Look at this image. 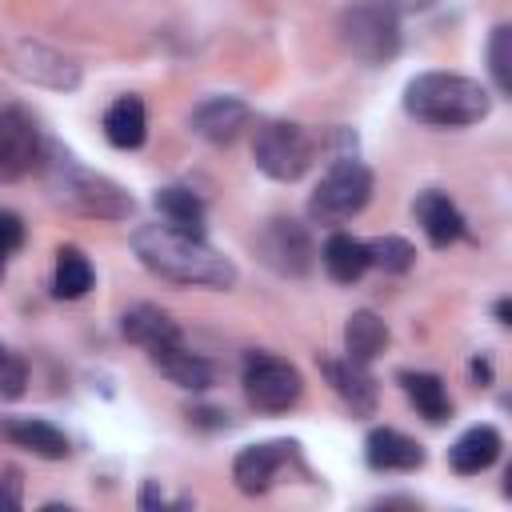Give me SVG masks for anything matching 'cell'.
<instances>
[{"mask_svg": "<svg viewBox=\"0 0 512 512\" xmlns=\"http://www.w3.org/2000/svg\"><path fill=\"white\" fill-rule=\"evenodd\" d=\"M240 384H244L248 404L260 412H288L304 392V376L296 372V364H288L272 352H248Z\"/></svg>", "mask_w": 512, "mask_h": 512, "instance_id": "52a82bcc", "label": "cell"}, {"mask_svg": "<svg viewBox=\"0 0 512 512\" xmlns=\"http://www.w3.org/2000/svg\"><path fill=\"white\" fill-rule=\"evenodd\" d=\"M0 436L12 440L16 448H28L40 460H64L72 452L68 448V436L56 424L40 420V416H4L0 420Z\"/></svg>", "mask_w": 512, "mask_h": 512, "instance_id": "7c38bea8", "label": "cell"}, {"mask_svg": "<svg viewBox=\"0 0 512 512\" xmlns=\"http://www.w3.org/2000/svg\"><path fill=\"white\" fill-rule=\"evenodd\" d=\"M412 212H416L424 236L432 240V248H448V244H456V240L464 236V216H460V208H456L444 192H436V188L420 192L416 204H412Z\"/></svg>", "mask_w": 512, "mask_h": 512, "instance_id": "2e32d148", "label": "cell"}, {"mask_svg": "<svg viewBox=\"0 0 512 512\" xmlns=\"http://www.w3.org/2000/svg\"><path fill=\"white\" fill-rule=\"evenodd\" d=\"M320 372L328 376V384L336 388V396L352 408V412H360V416H368L372 408H376V380L368 376V364H356V360H332V356H324L320 360Z\"/></svg>", "mask_w": 512, "mask_h": 512, "instance_id": "9a60e30c", "label": "cell"}, {"mask_svg": "<svg viewBox=\"0 0 512 512\" xmlns=\"http://www.w3.org/2000/svg\"><path fill=\"white\" fill-rule=\"evenodd\" d=\"M392 12H420V8H428L432 0H384Z\"/></svg>", "mask_w": 512, "mask_h": 512, "instance_id": "f546056e", "label": "cell"}, {"mask_svg": "<svg viewBox=\"0 0 512 512\" xmlns=\"http://www.w3.org/2000/svg\"><path fill=\"white\" fill-rule=\"evenodd\" d=\"M472 376H476V380H484V384H488V376H492V372H488V364H484V360H476V364H472Z\"/></svg>", "mask_w": 512, "mask_h": 512, "instance_id": "4dcf8cb0", "label": "cell"}, {"mask_svg": "<svg viewBox=\"0 0 512 512\" xmlns=\"http://www.w3.org/2000/svg\"><path fill=\"white\" fill-rule=\"evenodd\" d=\"M120 332L140 344V348H156V344H168V340H180V328L168 312H160L156 304H132L124 316H120Z\"/></svg>", "mask_w": 512, "mask_h": 512, "instance_id": "d6986e66", "label": "cell"}, {"mask_svg": "<svg viewBox=\"0 0 512 512\" xmlns=\"http://www.w3.org/2000/svg\"><path fill=\"white\" fill-rule=\"evenodd\" d=\"M496 316H500V324H508V300L496 304Z\"/></svg>", "mask_w": 512, "mask_h": 512, "instance_id": "1f68e13d", "label": "cell"}, {"mask_svg": "<svg viewBox=\"0 0 512 512\" xmlns=\"http://www.w3.org/2000/svg\"><path fill=\"white\" fill-rule=\"evenodd\" d=\"M8 356H12V352H8V348H4V344H0V364H4V360H8Z\"/></svg>", "mask_w": 512, "mask_h": 512, "instance_id": "d6a6232c", "label": "cell"}, {"mask_svg": "<svg viewBox=\"0 0 512 512\" xmlns=\"http://www.w3.org/2000/svg\"><path fill=\"white\" fill-rule=\"evenodd\" d=\"M320 260H324V272L336 280V284H352L360 280L372 264H368V244L348 236V232H332L320 248Z\"/></svg>", "mask_w": 512, "mask_h": 512, "instance_id": "ac0fdd59", "label": "cell"}, {"mask_svg": "<svg viewBox=\"0 0 512 512\" xmlns=\"http://www.w3.org/2000/svg\"><path fill=\"white\" fill-rule=\"evenodd\" d=\"M156 212L164 216L168 228L188 232V236H204V200L192 188H180V184L160 188L156 192Z\"/></svg>", "mask_w": 512, "mask_h": 512, "instance_id": "7402d4cb", "label": "cell"}, {"mask_svg": "<svg viewBox=\"0 0 512 512\" xmlns=\"http://www.w3.org/2000/svg\"><path fill=\"white\" fill-rule=\"evenodd\" d=\"M384 348H388V324L376 312H368V308L352 312L348 324H344V352H348V360L372 364Z\"/></svg>", "mask_w": 512, "mask_h": 512, "instance_id": "ffe728a7", "label": "cell"}, {"mask_svg": "<svg viewBox=\"0 0 512 512\" xmlns=\"http://www.w3.org/2000/svg\"><path fill=\"white\" fill-rule=\"evenodd\" d=\"M52 288H56L60 300H80V296H88V288H92V264H88V256H84L80 248L68 244V248L56 252Z\"/></svg>", "mask_w": 512, "mask_h": 512, "instance_id": "cb8c5ba5", "label": "cell"}, {"mask_svg": "<svg viewBox=\"0 0 512 512\" xmlns=\"http://www.w3.org/2000/svg\"><path fill=\"white\" fill-rule=\"evenodd\" d=\"M256 168L272 180H300L312 164V136L292 120H268L252 140Z\"/></svg>", "mask_w": 512, "mask_h": 512, "instance_id": "8992f818", "label": "cell"}, {"mask_svg": "<svg viewBox=\"0 0 512 512\" xmlns=\"http://www.w3.org/2000/svg\"><path fill=\"white\" fill-rule=\"evenodd\" d=\"M44 156L40 132L24 108H4L0 112V180H20L32 172Z\"/></svg>", "mask_w": 512, "mask_h": 512, "instance_id": "9c48e42d", "label": "cell"}, {"mask_svg": "<svg viewBox=\"0 0 512 512\" xmlns=\"http://www.w3.org/2000/svg\"><path fill=\"white\" fill-rule=\"evenodd\" d=\"M104 136L116 148H140L148 136V112L140 96H120L108 112H104Z\"/></svg>", "mask_w": 512, "mask_h": 512, "instance_id": "44dd1931", "label": "cell"}, {"mask_svg": "<svg viewBox=\"0 0 512 512\" xmlns=\"http://www.w3.org/2000/svg\"><path fill=\"white\" fill-rule=\"evenodd\" d=\"M0 276H4V252H0Z\"/></svg>", "mask_w": 512, "mask_h": 512, "instance_id": "836d02e7", "label": "cell"}, {"mask_svg": "<svg viewBox=\"0 0 512 512\" xmlns=\"http://www.w3.org/2000/svg\"><path fill=\"white\" fill-rule=\"evenodd\" d=\"M148 360L172 380V384H180V388H192V392H204L208 384H212V364L200 356V352H192V348H184V340H168V344H156V348H148Z\"/></svg>", "mask_w": 512, "mask_h": 512, "instance_id": "4fadbf2b", "label": "cell"}, {"mask_svg": "<svg viewBox=\"0 0 512 512\" xmlns=\"http://www.w3.org/2000/svg\"><path fill=\"white\" fill-rule=\"evenodd\" d=\"M368 264H376L380 272H408L416 264V248L404 236H376L368 240Z\"/></svg>", "mask_w": 512, "mask_h": 512, "instance_id": "d4e9b609", "label": "cell"}, {"mask_svg": "<svg viewBox=\"0 0 512 512\" xmlns=\"http://www.w3.org/2000/svg\"><path fill=\"white\" fill-rule=\"evenodd\" d=\"M132 252L152 276L172 280V284H196V288H232L236 284V264L228 256H220L204 236H188L168 224L136 228Z\"/></svg>", "mask_w": 512, "mask_h": 512, "instance_id": "6da1fadb", "label": "cell"}, {"mask_svg": "<svg viewBox=\"0 0 512 512\" xmlns=\"http://www.w3.org/2000/svg\"><path fill=\"white\" fill-rule=\"evenodd\" d=\"M400 384H404V396L416 404V412L432 424L448 420L452 416V400H448V388L436 372H400Z\"/></svg>", "mask_w": 512, "mask_h": 512, "instance_id": "603a6c76", "label": "cell"}, {"mask_svg": "<svg viewBox=\"0 0 512 512\" xmlns=\"http://www.w3.org/2000/svg\"><path fill=\"white\" fill-rule=\"evenodd\" d=\"M40 168H44V180H48V188L56 192V200H64L68 208H76V212H84V216L124 220V216L132 212V196H128L116 180H108V176H100V172H88L84 164H76L68 152H60V148H52V144L44 148Z\"/></svg>", "mask_w": 512, "mask_h": 512, "instance_id": "3957f363", "label": "cell"}, {"mask_svg": "<svg viewBox=\"0 0 512 512\" xmlns=\"http://www.w3.org/2000/svg\"><path fill=\"white\" fill-rule=\"evenodd\" d=\"M256 252L268 268H276L280 276H304L312 268V236L304 224L296 220H268L256 236Z\"/></svg>", "mask_w": 512, "mask_h": 512, "instance_id": "ba28073f", "label": "cell"}, {"mask_svg": "<svg viewBox=\"0 0 512 512\" xmlns=\"http://www.w3.org/2000/svg\"><path fill=\"white\" fill-rule=\"evenodd\" d=\"M292 456H296V444H292V440L248 444V448H240L236 460H232V480H236V488H240L244 496H260V492H268L276 468H280L284 460H292Z\"/></svg>", "mask_w": 512, "mask_h": 512, "instance_id": "30bf717a", "label": "cell"}, {"mask_svg": "<svg viewBox=\"0 0 512 512\" xmlns=\"http://www.w3.org/2000/svg\"><path fill=\"white\" fill-rule=\"evenodd\" d=\"M16 504H20V488H16L12 480H8V484L0 480V512H12Z\"/></svg>", "mask_w": 512, "mask_h": 512, "instance_id": "f1b7e54d", "label": "cell"}, {"mask_svg": "<svg viewBox=\"0 0 512 512\" xmlns=\"http://www.w3.org/2000/svg\"><path fill=\"white\" fill-rule=\"evenodd\" d=\"M500 448H504L500 432H496L492 424H476V428H468V432L448 448V464H452V472H460V476H476V472H484V468L496 464Z\"/></svg>", "mask_w": 512, "mask_h": 512, "instance_id": "e0dca14e", "label": "cell"}, {"mask_svg": "<svg viewBox=\"0 0 512 512\" xmlns=\"http://www.w3.org/2000/svg\"><path fill=\"white\" fill-rule=\"evenodd\" d=\"M492 108V96L480 80L472 76H456V72H424L416 80H408L404 88V112L436 124V128H464L484 120Z\"/></svg>", "mask_w": 512, "mask_h": 512, "instance_id": "7a4b0ae2", "label": "cell"}, {"mask_svg": "<svg viewBox=\"0 0 512 512\" xmlns=\"http://www.w3.org/2000/svg\"><path fill=\"white\" fill-rule=\"evenodd\" d=\"M508 60H512V28L500 24V28H492V44H488V68H492V80H496L500 96H508V88H512Z\"/></svg>", "mask_w": 512, "mask_h": 512, "instance_id": "484cf974", "label": "cell"}, {"mask_svg": "<svg viewBox=\"0 0 512 512\" xmlns=\"http://www.w3.org/2000/svg\"><path fill=\"white\" fill-rule=\"evenodd\" d=\"M364 460L376 472H412L424 464V448L396 428H372L364 440Z\"/></svg>", "mask_w": 512, "mask_h": 512, "instance_id": "5bb4252c", "label": "cell"}, {"mask_svg": "<svg viewBox=\"0 0 512 512\" xmlns=\"http://www.w3.org/2000/svg\"><path fill=\"white\" fill-rule=\"evenodd\" d=\"M20 244H24V224H20V216L8 212V208H0V252L8 256V252H16Z\"/></svg>", "mask_w": 512, "mask_h": 512, "instance_id": "4316f807", "label": "cell"}, {"mask_svg": "<svg viewBox=\"0 0 512 512\" xmlns=\"http://www.w3.org/2000/svg\"><path fill=\"white\" fill-rule=\"evenodd\" d=\"M24 392V364L16 356H8L0 364V396H20Z\"/></svg>", "mask_w": 512, "mask_h": 512, "instance_id": "83f0119b", "label": "cell"}, {"mask_svg": "<svg viewBox=\"0 0 512 512\" xmlns=\"http://www.w3.org/2000/svg\"><path fill=\"white\" fill-rule=\"evenodd\" d=\"M368 200H372V172L360 160L340 156L320 176V184L308 200V216L320 220V224H340V220L356 216Z\"/></svg>", "mask_w": 512, "mask_h": 512, "instance_id": "5b68a950", "label": "cell"}, {"mask_svg": "<svg viewBox=\"0 0 512 512\" xmlns=\"http://www.w3.org/2000/svg\"><path fill=\"white\" fill-rule=\"evenodd\" d=\"M248 120H252V112H248V104L236 100V96H212V100L196 104V112H192L196 136H204V140H212V144H232V140L248 128Z\"/></svg>", "mask_w": 512, "mask_h": 512, "instance_id": "8fae6325", "label": "cell"}, {"mask_svg": "<svg viewBox=\"0 0 512 512\" xmlns=\"http://www.w3.org/2000/svg\"><path fill=\"white\" fill-rule=\"evenodd\" d=\"M340 40L344 48L364 64H384L400 48V24L396 12L384 0H356L340 16Z\"/></svg>", "mask_w": 512, "mask_h": 512, "instance_id": "277c9868", "label": "cell"}]
</instances>
